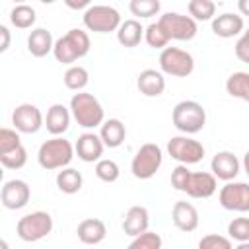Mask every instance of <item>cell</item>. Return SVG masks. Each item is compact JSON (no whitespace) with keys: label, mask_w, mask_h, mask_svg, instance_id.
Instances as JSON below:
<instances>
[{"label":"cell","mask_w":249,"mask_h":249,"mask_svg":"<svg viewBox=\"0 0 249 249\" xmlns=\"http://www.w3.org/2000/svg\"><path fill=\"white\" fill-rule=\"evenodd\" d=\"M70 113L74 121L84 128H95L101 126L105 121V113L97 97L86 91H78L70 99Z\"/></svg>","instance_id":"obj_1"},{"label":"cell","mask_w":249,"mask_h":249,"mask_svg":"<svg viewBox=\"0 0 249 249\" xmlns=\"http://www.w3.org/2000/svg\"><path fill=\"white\" fill-rule=\"evenodd\" d=\"M74 152H76V148L70 144V140H66L62 136H54L41 144V148L37 152V161L47 171L62 169L72 161Z\"/></svg>","instance_id":"obj_2"},{"label":"cell","mask_w":249,"mask_h":249,"mask_svg":"<svg viewBox=\"0 0 249 249\" xmlns=\"http://www.w3.org/2000/svg\"><path fill=\"white\" fill-rule=\"evenodd\" d=\"M89 37L82 29H70L60 39L54 41L53 54L62 64H72L78 58H84L89 53Z\"/></svg>","instance_id":"obj_3"},{"label":"cell","mask_w":249,"mask_h":249,"mask_svg":"<svg viewBox=\"0 0 249 249\" xmlns=\"http://www.w3.org/2000/svg\"><path fill=\"white\" fill-rule=\"evenodd\" d=\"M171 121H173V126L177 130H181L185 134H196V132H200L204 128L206 111L202 109L200 103L185 99V101H179L173 107Z\"/></svg>","instance_id":"obj_4"},{"label":"cell","mask_w":249,"mask_h":249,"mask_svg":"<svg viewBox=\"0 0 249 249\" xmlns=\"http://www.w3.org/2000/svg\"><path fill=\"white\" fill-rule=\"evenodd\" d=\"M161 161H163L161 148L154 142H146L134 154V158L130 161V171L136 179L146 181V179H152L158 173V169L161 167Z\"/></svg>","instance_id":"obj_5"},{"label":"cell","mask_w":249,"mask_h":249,"mask_svg":"<svg viewBox=\"0 0 249 249\" xmlns=\"http://www.w3.org/2000/svg\"><path fill=\"white\" fill-rule=\"evenodd\" d=\"M51 231H53V218L49 212H43V210L25 214L23 218L18 220V226H16L18 237L27 243L39 241V239L47 237Z\"/></svg>","instance_id":"obj_6"},{"label":"cell","mask_w":249,"mask_h":249,"mask_svg":"<svg viewBox=\"0 0 249 249\" xmlns=\"http://www.w3.org/2000/svg\"><path fill=\"white\" fill-rule=\"evenodd\" d=\"M121 14L113 6L97 4L89 6L84 12V25L93 33H111L117 31L121 25Z\"/></svg>","instance_id":"obj_7"},{"label":"cell","mask_w":249,"mask_h":249,"mask_svg":"<svg viewBox=\"0 0 249 249\" xmlns=\"http://www.w3.org/2000/svg\"><path fill=\"white\" fill-rule=\"evenodd\" d=\"M160 68L167 76L175 78H187L195 70V58L191 53L177 49V47H165L160 53Z\"/></svg>","instance_id":"obj_8"},{"label":"cell","mask_w":249,"mask_h":249,"mask_svg":"<svg viewBox=\"0 0 249 249\" xmlns=\"http://www.w3.org/2000/svg\"><path fill=\"white\" fill-rule=\"evenodd\" d=\"M158 23L163 27V31L167 33L169 39L173 41H191L198 27H196V19H193L191 16H183V14H177V12H167L163 14Z\"/></svg>","instance_id":"obj_9"},{"label":"cell","mask_w":249,"mask_h":249,"mask_svg":"<svg viewBox=\"0 0 249 249\" xmlns=\"http://www.w3.org/2000/svg\"><path fill=\"white\" fill-rule=\"evenodd\" d=\"M167 154L179 163L193 165L204 158V146L198 140L189 138V136H173L167 142Z\"/></svg>","instance_id":"obj_10"},{"label":"cell","mask_w":249,"mask_h":249,"mask_svg":"<svg viewBox=\"0 0 249 249\" xmlns=\"http://www.w3.org/2000/svg\"><path fill=\"white\" fill-rule=\"evenodd\" d=\"M222 208L231 212H249V185L241 181H228L218 195Z\"/></svg>","instance_id":"obj_11"},{"label":"cell","mask_w":249,"mask_h":249,"mask_svg":"<svg viewBox=\"0 0 249 249\" xmlns=\"http://www.w3.org/2000/svg\"><path fill=\"white\" fill-rule=\"evenodd\" d=\"M43 123H45V119H43L39 107H35L31 103H21L12 113L14 128L18 132H23V134H35L43 126Z\"/></svg>","instance_id":"obj_12"},{"label":"cell","mask_w":249,"mask_h":249,"mask_svg":"<svg viewBox=\"0 0 249 249\" xmlns=\"http://www.w3.org/2000/svg\"><path fill=\"white\" fill-rule=\"evenodd\" d=\"M31 198V189L25 181L21 179H10L2 185V191H0V200H2V206L8 208V210H19L23 208Z\"/></svg>","instance_id":"obj_13"},{"label":"cell","mask_w":249,"mask_h":249,"mask_svg":"<svg viewBox=\"0 0 249 249\" xmlns=\"http://www.w3.org/2000/svg\"><path fill=\"white\" fill-rule=\"evenodd\" d=\"M218 189V181L214 173L206 171H191L187 187L183 193H187L191 198H210Z\"/></svg>","instance_id":"obj_14"},{"label":"cell","mask_w":249,"mask_h":249,"mask_svg":"<svg viewBox=\"0 0 249 249\" xmlns=\"http://www.w3.org/2000/svg\"><path fill=\"white\" fill-rule=\"evenodd\" d=\"M76 154L82 161H88V163H93L97 160H101L103 156V140L101 136L93 134V132H84L82 136H78V142H76Z\"/></svg>","instance_id":"obj_15"},{"label":"cell","mask_w":249,"mask_h":249,"mask_svg":"<svg viewBox=\"0 0 249 249\" xmlns=\"http://www.w3.org/2000/svg\"><path fill=\"white\" fill-rule=\"evenodd\" d=\"M210 169L212 173L216 175V179H222V181H231L237 177L239 173V160L235 158L233 152H218L212 161H210Z\"/></svg>","instance_id":"obj_16"},{"label":"cell","mask_w":249,"mask_h":249,"mask_svg":"<svg viewBox=\"0 0 249 249\" xmlns=\"http://www.w3.org/2000/svg\"><path fill=\"white\" fill-rule=\"evenodd\" d=\"M171 220L181 231H195L198 228V210L187 200H177L171 210Z\"/></svg>","instance_id":"obj_17"},{"label":"cell","mask_w":249,"mask_h":249,"mask_svg":"<svg viewBox=\"0 0 249 249\" xmlns=\"http://www.w3.org/2000/svg\"><path fill=\"white\" fill-rule=\"evenodd\" d=\"M150 226V214H148V208L146 206H130L124 214V220H123V231L130 237H136L140 235L142 231H146Z\"/></svg>","instance_id":"obj_18"},{"label":"cell","mask_w":249,"mask_h":249,"mask_svg":"<svg viewBox=\"0 0 249 249\" xmlns=\"http://www.w3.org/2000/svg\"><path fill=\"white\" fill-rule=\"evenodd\" d=\"M136 86H138V89H140L142 95H146V97H158L165 89V78H163V74L160 70L146 68V70H142L138 74Z\"/></svg>","instance_id":"obj_19"},{"label":"cell","mask_w":249,"mask_h":249,"mask_svg":"<svg viewBox=\"0 0 249 249\" xmlns=\"http://www.w3.org/2000/svg\"><path fill=\"white\" fill-rule=\"evenodd\" d=\"M212 31L214 35L222 37V39H230V37H235L243 31V18L237 16V14H220L212 19Z\"/></svg>","instance_id":"obj_20"},{"label":"cell","mask_w":249,"mask_h":249,"mask_svg":"<svg viewBox=\"0 0 249 249\" xmlns=\"http://www.w3.org/2000/svg\"><path fill=\"white\" fill-rule=\"evenodd\" d=\"M70 111L62 103H54L49 107L47 117H45V126L53 136H60L68 130L70 126Z\"/></svg>","instance_id":"obj_21"},{"label":"cell","mask_w":249,"mask_h":249,"mask_svg":"<svg viewBox=\"0 0 249 249\" xmlns=\"http://www.w3.org/2000/svg\"><path fill=\"white\" fill-rule=\"evenodd\" d=\"M76 233H78V239H80L82 243H86V245H97V243H101V241L105 239L107 228H105V224H103L101 220H97V218H88V220H82V222L78 224Z\"/></svg>","instance_id":"obj_22"},{"label":"cell","mask_w":249,"mask_h":249,"mask_svg":"<svg viewBox=\"0 0 249 249\" xmlns=\"http://www.w3.org/2000/svg\"><path fill=\"white\" fill-rule=\"evenodd\" d=\"M54 49V41H53V35L51 31H47L45 27H35L29 37H27V51L37 56V58H43L47 56L51 51Z\"/></svg>","instance_id":"obj_23"},{"label":"cell","mask_w":249,"mask_h":249,"mask_svg":"<svg viewBox=\"0 0 249 249\" xmlns=\"http://www.w3.org/2000/svg\"><path fill=\"white\" fill-rule=\"evenodd\" d=\"M142 39H144V27L140 25L138 19H124L117 29V41L124 49L138 47Z\"/></svg>","instance_id":"obj_24"},{"label":"cell","mask_w":249,"mask_h":249,"mask_svg":"<svg viewBox=\"0 0 249 249\" xmlns=\"http://www.w3.org/2000/svg\"><path fill=\"white\" fill-rule=\"evenodd\" d=\"M99 136L107 148H119L126 138V128L119 119H109V121H103Z\"/></svg>","instance_id":"obj_25"},{"label":"cell","mask_w":249,"mask_h":249,"mask_svg":"<svg viewBox=\"0 0 249 249\" xmlns=\"http://www.w3.org/2000/svg\"><path fill=\"white\" fill-rule=\"evenodd\" d=\"M84 185V177L78 169L74 167H62L58 173H56V187L66 193V195H74L82 189Z\"/></svg>","instance_id":"obj_26"},{"label":"cell","mask_w":249,"mask_h":249,"mask_svg":"<svg viewBox=\"0 0 249 249\" xmlns=\"http://www.w3.org/2000/svg\"><path fill=\"white\" fill-rule=\"evenodd\" d=\"M226 91L231 97H237L249 103V72H233L226 80Z\"/></svg>","instance_id":"obj_27"},{"label":"cell","mask_w":249,"mask_h":249,"mask_svg":"<svg viewBox=\"0 0 249 249\" xmlns=\"http://www.w3.org/2000/svg\"><path fill=\"white\" fill-rule=\"evenodd\" d=\"M37 19V14L31 6L27 4H18L14 6V10L10 12V21L12 25H16L18 29H29Z\"/></svg>","instance_id":"obj_28"},{"label":"cell","mask_w":249,"mask_h":249,"mask_svg":"<svg viewBox=\"0 0 249 249\" xmlns=\"http://www.w3.org/2000/svg\"><path fill=\"white\" fill-rule=\"evenodd\" d=\"M189 16L196 21H208L214 19L216 14V4L212 0H189Z\"/></svg>","instance_id":"obj_29"},{"label":"cell","mask_w":249,"mask_h":249,"mask_svg":"<svg viewBox=\"0 0 249 249\" xmlns=\"http://www.w3.org/2000/svg\"><path fill=\"white\" fill-rule=\"evenodd\" d=\"M89 82V74L84 66H70L64 72V86L72 91H82Z\"/></svg>","instance_id":"obj_30"},{"label":"cell","mask_w":249,"mask_h":249,"mask_svg":"<svg viewBox=\"0 0 249 249\" xmlns=\"http://www.w3.org/2000/svg\"><path fill=\"white\" fill-rule=\"evenodd\" d=\"M27 161V150L19 144L18 148L14 150H8V152H0V163L6 167V169H21Z\"/></svg>","instance_id":"obj_31"},{"label":"cell","mask_w":249,"mask_h":249,"mask_svg":"<svg viewBox=\"0 0 249 249\" xmlns=\"http://www.w3.org/2000/svg\"><path fill=\"white\" fill-rule=\"evenodd\" d=\"M144 39H146L148 47H152V49H165L167 43L171 41V39L167 37V33L163 31V27H161L158 21H156V23H150V25L144 29Z\"/></svg>","instance_id":"obj_32"},{"label":"cell","mask_w":249,"mask_h":249,"mask_svg":"<svg viewBox=\"0 0 249 249\" xmlns=\"http://www.w3.org/2000/svg\"><path fill=\"white\" fill-rule=\"evenodd\" d=\"M128 8H130V14L136 18H152L160 14L161 4L160 0H130Z\"/></svg>","instance_id":"obj_33"},{"label":"cell","mask_w":249,"mask_h":249,"mask_svg":"<svg viewBox=\"0 0 249 249\" xmlns=\"http://www.w3.org/2000/svg\"><path fill=\"white\" fill-rule=\"evenodd\" d=\"M95 175L105 183H115L121 175V169L117 161L113 160H97L95 161Z\"/></svg>","instance_id":"obj_34"},{"label":"cell","mask_w":249,"mask_h":249,"mask_svg":"<svg viewBox=\"0 0 249 249\" xmlns=\"http://www.w3.org/2000/svg\"><path fill=\"white\" fill-rule=\"evenodd\" d=\"M228 235L231 241H249V218H233L228 224Z\"/></svg>","instance_id":"obj_35"},{"label":"cell","mask_w":249,"mask_h":249,"mask_svg":"<svg viewBox=\"0 0 249 249\" xmlns=\"http://www.w3.org/2000/svg\"><path fill=\"white\" fill-rule=\"evenodd\" d=\"M130 249H160L161 247V237L158 235V233H154V231H142L140 235H136L132 241H130V245H128Z\"/></svg>","instance_id":"obj_36"},{"label":"cell","mask_w":249,"mask_h":249,"mask_svg":"<svg viewBox=\"0 0 249 249\" xmlns=\"http://www.w3.org/2000/svg\"><path fill=\"white\" fill-rule=\"evenodd\" d=\"M233 241L230 237H224V235H216V233H210V235H204L200 241H198V247L200 249H231Z\"/></svg>","instance_id":"obj_37"},{"label":"cell","mask_w":249,"mask_h":249,"mask_svg":"<svg viewBox=\"0 0 249 249\" xmlns=\"http://www.w3.org/2000/svg\"><path fill=\"white\" fill-rule=\"evenodd\" d=\"M19 144H21V138L14 128H0V152L14 150Z\"/></svg>","instance_id":"obj_38"},{"label":"cell","mask_w":249,"mask_h":249,"mask_svg":"<svg viewBox=\"0 0 249 249\" xmlns=\"http://www.w3.org/2000/svg\"><path fill=\"white\" fill-rule=\"evenodd\" d=\"M189 175H191V169L185 165V163H179L173 171H171V185L175 191H185L187 187V181H189Z\"/></svg>","instance_id":"obj_39"},{"label":"cell","mask_w":249,"mask_h":249,"mask_svg":"<svg viewBox=\"0 0 249 249\" xmlns=\"http://www.w3.org/2000/svg\"><path fill=\"white\" fill-rule=\"evenodd\" d=\"M235 56L241 62L249 64V29L243 31V35L237 39V43H235Z\"/></svg>","instance_id":"obj_40"},{"label":"cell","mask_w":249,"mask_h":249,"mask_svg":"<svg viewBox=\"0 0 249 249\" xmlns=\"http://www.w3.org/2000/svg\"><path fill=\"white\" fill-rule=\"evenodd\" d=\"M64 4L70 10H84V8H89L91 0H64Z\"/></svg>","instance_id":"obj_41"},{"label":"cell","mask_w":249,"mask_h":249,"mask_svg":"<svg viewBox=\"0 0 249 249\" xmlns=\"http://www.w3.org/2000/svg\"><path fill=\"white\" fill-rule=\"evenodd\" d=\"M0 35H2V45H0V53H6L10 47V31L6 25H0Z\"/></svg>","instance_id":"obj_42"},{"label":"cell","mask_w":249,"mask_h":249,"mask_svg":"<svg viewBox=\"0 0 249 249\" xmlns=\"http://www.w3.org/2000/svg\"><path fill=\"white\" fill-rule=\"evenodd\" d=\"M237 10L241 16H249V0H237Z\"/></svg>","instance_id":"obj_43"},{"label":"cell","mask_w":249,"mask_h":249,"mask_svg":"<svg viewBox=\"0 0 249 249\" xmlns=\"http://www.w3.org/2000/svg\"><path fill=\"white\" fill-rule=\"evenodd\" d=\"M243 171H245L247 177H249V150H247L245 156H243Z\"/></svg>","instance_id":"obj_44"},{"label":"cell","mask_w":249,"mask_h":249,"mask_svg":"<svg viewBox=\"0 0 249 249\" xmlns=\"http://www.w3.org/2000/svg\"><path fill=\"white\" fill-rule=\"evenodd\" d=\"M39 2H43V4H53V2H56V0H39Z\"/></svg>","instance_id":"obj_45"},{"label":"cell","mask_w":249,"mask_h":249,"mask_svg":"<svg viewBox=\"0 0 249 249\" xmlns=\"http://www.w3.org/2000/svg\"><path fill=\"white\" fill-rule=\"evenodd\" d=\"M14 2H18V4H23V2H25V0H14Z\"/></svg>","instance_id":"obj_46"}]
</instances>
